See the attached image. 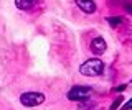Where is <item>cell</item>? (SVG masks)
Returning a JSON list of instances; mask_svg holds the SVG:
<instances>
[{
	"instance_id": "obj_1",
	"label": "cell",
	"mask_w": 132,
	"mask_h": 110,
	"mask_svg": "<svg viewBox=\"0 0 132 110\" xmlns=\"http://www.w3.org/2000/svg\"><path fill=\"white\" fill-rule=\"evenodd\" d=\"M102 69H104L102 61H99V59H89V61H86L84 64H81L79 72H81L82 76L94 77V76H99V74H101Z\"/></svg>"
},
{
	"instance_id": "obj_2",
	"label": "cell",
	"mask_w": 132,
	"mask_h": 110,
	"mask_svg": "<svg viewBox=\"0 0 132 110\" xmlns=\"http://www.w3.org/2000/svg\"><path fill=\"white\" fill-rule=\"evenodd\" d=\"M43 100H45V95L40 92H25L20 97V102L25 107H35V105H40Z\"/></svg>"
},
{
	"instance_id": "obj_3",
	"label": "cell",
	"mask_w": 132,
	"mask_h": 110,
	"mask_svg": "<svg viewBox=\"0 0 132 110\" xmlns=\"http://www.w3.org/2000/svg\"><path fill=\"white\" fill-rule=\"evenodd\" d=\"M93 95V89L91 87H82V85H78V87H73L68 94L69 100H86Z\"/></svg>"
},
{
	"instance_id": "obj_4",
	"label": "cell",
	"mask_w": 132,
	"mask_h": 110,
	"mask_svg": "<svg viewBox=\"0 0 132 110\" xmlns=\"http://www.w3.org/2000/svg\"><path fill=\"white\" fill-rule=\"evenodd\" d=\"M74 2H76V5L79 7L82 12H86V13L96 12V3H94V0H74Z\"/></svg>"
},
{
	"instance_id": "obj_5",
	"label": "cell",
	"mask_w": 132,
	"mask_h": 110,
	"mask_svg": "<svg viewBox=\"0 0 132 110\" xmlns=\"http://www.w3.org/2000/svg\"><path fill=\"white\" fill-rule=\"evenodd\" d=\"M107 44L102 38H94L93 43H91V49H93V53H96V54H102V53L106 51Z\"/></svg>"
},
{
	"instance_id": "obj_6",
	"label": "cell",
	"mask_w": 132,
	"mask_h": 110,
	"mask_svg": "<svg viewBox=\"0 0 132 110\" xmlns=\"http://www.w3.org/2000/svg\"><path fill=\"white\" fill-rule=\"evenodd\" d=\"M38 3V0H15V5L20 10H30Z\"/></svg>"
},
{
	"instance_id": "obj_7",
	"label": "cell",
	"mask_w": 132,
	"mask_h": 110,
	"mask_svg": "<svg viewBox=\"0 0 132 110\" xmlns=\"http://www.w3.org/2000/svg\"><path fill=\"white\" fill-rule=\"evenodd\" d=\"M109 22H111V25H112V26H116V25H121L122 20H121V18H117V17H112V18L109 20Z\"/></svg>"
},
{
	"instance_id": "obj_8",
	"label": "cell",
	"mask_w": 132,
	"mask_h": 110,
	"mask_svg": "<svg viewBox=\"0 0 132 110\" xmlns=\"http://www.w3.org/2000/svg\"><path fill=\"white\" fill-rule=\"evenodd\" d=\"M121 102H122V97H119V99L114 102V105H112V107H111V110H116V108H117V105L121 104Z\"/></svg>"
},
{
	"instance_id": "obj_9",
	"label": "cell",
	"mask_w": 132,
	"mask_h": 110,
	"mask_svg": "<svg viewBox=\"0 0 132 110\" xmlns=\"http://www.w3.org/2000/svg\"><path fill=\"white\" fill-rule=\"evenodd\" d=\"M130 108H132V99H130L129 102H127L126 105H124V107H122V110H130Z\"/></svg>"
}]
</instances>
